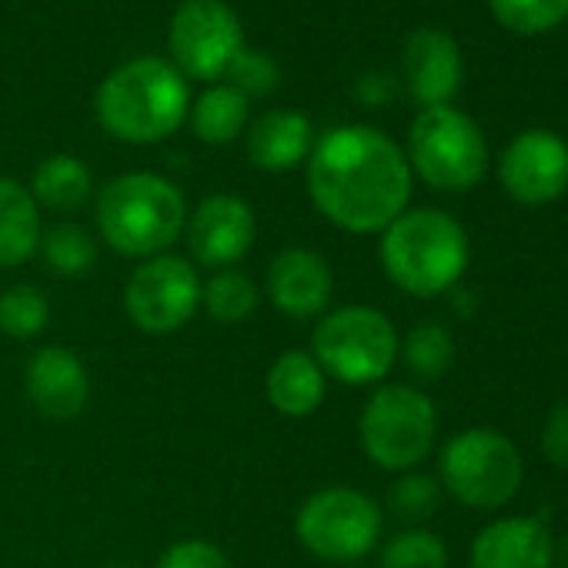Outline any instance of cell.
<instances>
[{
  "mask_svg": "<svg viewBox=\"0 0 568 568\" xmlns=\"http://www.w3.org/2000/svg\"><path fill=\"white\" fill-rule=\"evenodd\" d=\"M244 148L257 171L281 174L308 161L315 148V131L302 111H267L247 128Z\"/></svg>",
  "mask_w": 568,
  "mask_h": 568,
  "instance_id": "cell-18",
  "label": "cell"
},
{
  "mask_svg": "<svg viewBox=\"0 0 568 568\" xmlns=\"http://www.w3.org/2000/svg\"><path fill=\"white\" fill-rule=\"evenodd\" d=\"M328 392V375L315 362L312 352L288 348L281 352L267 375H264V395L271 408L284 418H308L322 408Z\"/></svg>",
  "mask_w": 568,
  "mask_h": 568,
  "instance_id": "cell-19",
  "label": "cell"
},
{
  "mask_svg": "<svg viewBox=\"0 0 568 568\" xmlns=\"http://www.w3.org/2000/svg\"><path fill=\"white\" fill-rule=\"evenodd\" d=\"M257 224L254 211L244 197L237 194H211L204 197L184 224V244H187V261L224 271L234 267L254 244Z\"/></svg>",
  "mask_w": 568,
  "mask_h": 568,
  "instance_id": "cell-13",
  "label": "cell"
},
{
  "mask_svg": "<svg viewBox=\"0 0 568 568\" xmlns=\"http://www.w3.org/2000/svg\"><path fill=\"white\" fill-rule=\"evenodd\" d=\"M438 501H442V481L418 468L402 471L388 488V508L402 521H412V525H422L425 518H432L438 511Z\"/></svg>",
  "mask_w": 568,
  "mask_h": 568,
  "instance_id": "cell-29",
  "label": "cell"
},
{
  "mask_svg": "<svg viewBox=\"0 0 568 568\" xmlns=\"http://www.w3.org/2000/svg\"><path fill=\"white\" fill-rule=\"evenodd\" d=\"M408 168L445 194L471 191L488 168L481 128L458 108H425L408 131Z\"/></svg>",
  "mask_w": 568,
  "mask_h": 568,
  "instance_id": "cell-6",
  "label": "cell"
},
{
  "mask_svg": "<svg viewBox=\"0 0 568 568\" xmlns=\"http://www.w3.org/2000/svg\"><path fill=\"white\" fill-rule=\"evenodd\" d=\"M94 111L111 138L158 144L187 121V78L164 58H134L101 81Z\"/></svg>",
  "mask_w": 568,
  "mask_h": 568,
  "instance_id": "cell-2",
  "label": "cell"
},
{
  "mask_svg": "<svg viewBox=\"0 0 568 568\" xmlns=\"http://www.w3.org/2000/svg\"><path fill=\"white\" fill-rule=\"evenodd\" d=\"M104 568H138V565H131V561H114V565H104Z\"/></svg>",
  "mask_w": 568,
  "mask_h": 568,
  "instance_id": "cell-35",
  "label": "cell"
},
{
  "mask_svg": "<svg viewBox=\"0 0 568 568\" xmlns=\"http://www.w3.org/2000/svg\"><path fill=\"white\" fill-rule=\"evenodd\" d=\"M308 194L335 227L378 234L408 211L412 168L388 134L345 124L315 141L308 154Z\"/></svg>",
  "mask_w": 568,
  "mask_h": 568,
  "instance_id": "cell-1",
  "label": "cell"
},
{
  "mask_svg": "<svg viewBox=\"0 0 568 568\" xmlns=\"http://www.w3.org/2000/svg\"><path fill=\"white\" fill-rule=\"evenodd\" d=\"M438 435V415L432 398L415 385H382L362 408L358 438L365 455L385 471L418 468Z\"/></svg>",
  "mask_w": 568,
  "mask_h": 568,
  "instance_id": "cell-7",
  "label": "cell"
},
{
  "mask_svg": "<svg viewBox=\"0 0 568 568\" xmlns=\"http://www.w3.org/2000/svg\"><path fill=\"white\" fill-rule=\"evenodd\" d=\"M405 88L422 108H445L462 88V51L452 34L422 28L402 51Z\"/></svg>",
  "mask_w": 568,
  "mask_h": 568,
  "instance_id": "cell-16",
  "label": "cell"
},
{
  "mask_svg": "<svg viewBox=\"0 0 568 568\" xmlns=\"http://www.w3.org/2000/svg\"><path fill=\"white\" fill-rule=\"evenodd\" d=\"M28 191L38 207H48L54 214H78L94 194V178L81 158L51 154L38 164Z\"/></svg>",
  "mask_w": 568,
  "mask_h": 568,
  "instance_id": "cell-21",
  "label": "cell"
},
{
  "mask_svg": "<svg viewBox=\"0 0 568 568\" xmlns=\"http://www.w3.org/2000/svg\"><path fill=\"white\" fill-rule=\"evenodd\" d=\"M158 568H234L231 558L207 538H181L168 545L158 558Z\"/></svg>",
  "mask_w": 568,
  "mask_h": 568,
  "instance_id": "cell-31",
  "label": "cell"
},
{
  "mask_svg": "<svg viewBox=\"0 0 568 568\" xmlns=\"http://www.w3.org/2000/svg\"><path fill=\"white\" fill-rule=\"evenodd\" d=\"M171 64L194 81H217L244 48L237 14L224 0H184L171 18Z\"/></svg>",
  "mask_w": 568,
  "mask_h": 568,
  "instance_id": "cell-11",
  "label": "cell"
},
{
  "mask_svg": "<svg viewBox=\"0 0 568 568\" xmlns=\"http://www.w3.org/2000/svg\"><path fill=\"white\" fill-rule=\"evenodd\" d=\"M555 565L558 568H568V535L558 541V548H555Z\"/></svg>",
  "mask_w": 568,
  "mask_h": 568,
  "instance_id": "cell-34",
  "label": "cell"
},
{
  "mask_svg": "<svg viewBox=\"0 0 568 568\" xmlns=\"http://www.w3.org/2000/svg\"><path fill=\"white\" fill-rule=\"evenodd\" d=\"M378 565L382 568H448V548L435 531L412 525L382 545Z\"/></svg>",
  "mask_w": 568,
  "mask_h": 568,
  "instance_id": "cell-27",
  "label": "cell"
},
{
  "mask_svg": "<svg viewBox=\"0 0 568 568\" xmlns=\"http://www.w3.org/2000/svg\"><path fill=\"white\" fill-rule=\"evenodd\" d=\"M402 338L392 318L368 305L325 312L312 332V355L322 372L342 385L365 388L388 378L398 362Z\"/></svg>",
  "mask_w": 568,
  "mask_h": 568,
  "instance_id": "cell-5",
  "label": "cell"
},
{
  "mask_svg": "<svg viewBox=\"0 0 568 568\" xmlns=\"http://www.w3.org/2000/svg\"><path fill=\"white\" fill-rule=\"evenodd\" d=\"M224 78H227V84H231L234 91H241L247 101H251V98H264V94H271V91L281 84L277 64H274L267 54L247 51V48L237 51V58L231 61V68H227Z\"/></svg>",
  "mask_w": 568,
  "mask_h": 568,
  "instance_id": "cell-30",
  "label": "cell"
},
{
  "mask_svg": "<svg viewBox=\"0 0 568 568\" xmlns=\"http://www.w3.org/2000/svg\"><path fill=\"white\" fill-rule=\"evenodd\" d=\"M51 325V298L38 284H11L0 292V335L31 342Z\"/></svg>",
  "mask_w": 568,
  "mask_h": 568,
  "instance_id": "cell-25",
  "label": "cell"
},
{
  "mask_svg": "<svg viewBox=\"0 0 568 568\" xmlns=\"http://www.w3.org/2000/svg\"><path fill=\"white\" fill-rule=\"evenodd\" d=\"M124 312L144 335H174L201 312V274L181 254L141 261L124 284Z\"/></svg>",
  "mask_w": 568,
  "mask_h": 568,
  "instance_id": "cell-10",
  "label": "cell"
},
{
  "mask_svg": "<svg viewBox=\"0 0 568 568\" xmlns=\"http://www.w3.org/2000/svg\"><path fill=\"white\" fill-rule=\"evenodd\" d=\"M41 261L48 264L51 274L58 277H84L94 271L98 264V241L88 227L74 224V221H58L51 227L41 231V244H38Z\"/></svg>",
  "mask_w": 568,
  "mask_h": 568,
  "instance_id": "cell-23",
  "label": "cell"
},
{
  "mask_svg": "<svg viewBox=\"0 0 568 568\" xmlns=\"http://www.w3.org/2000/svg\"><path fill=\"white\" fill-rule=\"evenodd\" d=\"M187 114H191V128H194L197 141L217 148V144H231L244 131L251 101L241 91H234L231 84H214L191 104Z\"/></svg>",
  "mask_w": 568,
  "mask_h": 568,
  "instance_id": "cell-22",
  "label": "cell"
},
{
  "mask_svg": "<svg viewBox=\"0 0 568 568\" xmlns=\"http://www.w3.org/2000/svg\"><path fill=\"white\" fill-rule=\"evenodd\" d=\"M101 241L131 261L168 254L187 224V204L178 184L151 171H131L101 187L94 204Z\"/></svg>",
  "mask_w": 568,
  "mask_h": 568,
  "instance_id": "cell-4",
  "label": "cell"
},
{
  "mask_svg": "<svg viewBox=\"0 0 568 568\" xmlns=\"http://www.w3.org/2000/svg\"><path fill=\"white\" fill-rule=\"evenodd\" d=\"M555 545L545 518H498L485 525L468 551V568H551Z\"/></svg>",
  "mask_w": 568,
  "mask_h": 568,
  "instance_id": "cell-17",
  "label": "cell"
},
{
  "mask_svg": "<svg viewBox=\"0 0 568 568\" xmlns=\"http://www.w3.org/2000/svg\"><path fill=\"white\" fill-rule=\"evenodd\" d=\"M541 455L555 468H568V402L558 405L541 425Z\"/></svg>",
  "mask_w": 568,
  "mask_h": 568,
  "instance_id": "cell-32",
  "label": "cell"
},
{
  "mask_svg": "<svg viewBox=\"0 0 568 568\" xmlns=\"http://www.w3.org/2000/svg\"><path fill=\"white\" fill-rule=\"evenodd\" d=\"M355 94H358L362 104L382 108V104H388L395 98V81L388 74H382V71H368V74H362L355 81Z\"/></svg>",
  "mask_w": 568,
  "mask_h": 568,
  "instance_id": "cell-33",
  "label": "cell"
},
{
  "mask_svg": "<svg viewBox=\"0 0 568 568\" xmlns=\"http://www.w3.org/2000/svg\"><path fill=\"white\" fill-rule=\"evenodd\" d=\"M488 8L515 34H545L568 18V0H488Z\"/></svg>",
  "mask_w": 568,
  "mask_h": 568,
  "instance_id": "cell-28",
  "label": "cell"
},
{
  "mask_svg": "<svg viewBox=\"0 0 568 568\" xmlns=\"http://www.w3.org/2000/svg\"><path fill=\"white\" fill-rule=\"evenodd\" d=\"M41 231V207L31 191L14 178H0V267L28 264L38 254Z\"/></svg>",
  "mask_w": 568,
  "mask_h": 568,
  "instance_id": "cell-20",
  "label": "cell"
},
{
  "mask_svg": "<svg viewBox=\"0 0 568 568\" xmlns=\"http://www.w3.org/2000/svg\"><path fill=\"white\" fill-rule=\"evenodd\" d=\"M398 358H405V365L415 378L438 382L455 365V338L448 328H442L435 322H422L405 335Z\"/></svg>",
  "mask_w": 568,
  "mask_h": 568,
  "instance_id": "cell-26",
  "label": "cell"
},
{
  "mask_svg": "<svg viewBox=\"0 0 568 568\" xmlns=\"http://www.w3.org/2000/svg\"><path fill=\"white\" fill-rule=\"evenodd\" d=\"M378 257L395 288L415 298H438L468 271L471 244L452 214L412 207L382 231Z\"/></svg>",
  "mask_w": 568,
  "mask_h": 568,
  "instance_id": "cell-3",
  "label": "cell"
},
{
  "mask_svg": "<svg viewBox=\"0 0 568 568\" xmlns=\"http://www.w3.org/2000/svg\"><path fill=\"white\" fill-rule=\"evenodd\" d=\"M385 518L372 495L332 485L305 498L295 515V535L302 548L322 561L348 565L378 548Z\"/></svg>",
  "mask_w": 568,
  "mask_h": 568,
  "instance_id": "cell-9",
  "label": "cell"
},
{
  "mask_svg": "<svg viewBox=\"0 0 568 568\" xmlns=\"http://www.w3.org/2000/svg\"><path fill=\"white\" fill-rule=\"evenodd\" d=\"M24 392L38 415L51 422H71L88 408L91 375L71 348L44 345L24 365Z\"/></svg>",
  "mask_w": 568,
  "mask_h": 568,
  "instance_id": "cell-15",
  "label": "cell"
},
{
  "mask_svg": "<svg viewBox=\"0 0 568 568\" xmlns=\"http://www.w3.org/2000/svg\"><path fill=\"white\" fill-rule=\"evenodd\" d=\"M442 488L468 508H501L508 505L521 481L525 462L511 438L495 428L458 432L438 458Z\"/></svg>",
  "mask_w": 568,
  "mask_h": 568,
  "instance_id": "cell-8",
  "label": "cell"
},
{
  "mask_svg": "<svg viewBox=\"0 0 568 568\" xmlns=\"http://www.w3.org/2000/svg\"><path fill=\"white\" fill-rule=\"evenodd\" d=\"M335 295L332 264L312 247H284L264 271V298L292 322H318Z\"/></svg>",
  "mask_w": 568,
  "mask_h": 568,
  "instance_id": "cell-14",
  "label": "cell"
},
{
  "mask_svg": "<svg viewBox=\"0 0 568 568\" xmlns=\"http://www.w3.org/2000/svg\"><path fill=\"white\" fill-rule=\"evenodd\" d=\"M257 305H261L257 284L237 267L214 271L207 281H201V308L217 325H241L257 312Z\"/></svg>",
  "mask_w": 568,
  "mask_h": 568,
  "instance_id": "cell-24",
  "label": "cell"
},
{
  "mask_svg": "<svg viewBox=\"0 0 568 568\" xmlns=\"http://www.w3.org/2000/svg\"><path fill=\"white\" fill-rule=\"evenodd\" d=\"M501 187L525 207H541L568 191V144L551 131H521L501 154Z\"/></svg>",
  "mask_w": 568,
  "mask_h": 568,
  "instance_id": "cell-12",
  "label": "cell"
}]
</instances>
